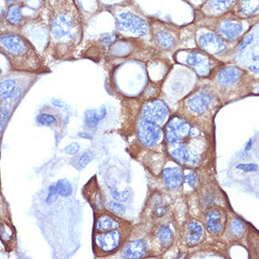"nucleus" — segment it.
Listing matches in <instances>:
<instances>
[{"mask_svg":"<svg viewBox=\"0 0 259 259\" xmlns=\"http://www.w3.org/2000/svg\"><path fill=\"white\" fill-rule=\"evenodd\" d=\"M49 11L51 46L65 54L81 41L83 21L75 0H45Z\"/></svg>","mask_w":259,"mask_h":259,"instance_id":"f257e3e1","label":"nucleus"},{"mask_svg":"<svg viewBox=\"0 0 259 259\" xmlns=\"http://www.w3.org/2000/svg\"><path fill=\"white\" fill-rule=\"evenodd\" d=\"M0 51L7 55L15 67L30 69L37 62L33 46L27 38L17 32H0Z\"/></svg>","mask_w":259,"mask_h":259,"instance_id":"f03ea898","label":"nucleus"},{"mask_svg":"<svg viewBox=\"0 0 259 259\" xmlns=\"http://www.w3.org/2000/svg\"><path fill=\"white\" fill-rule=\"evenodd\" d=\"M116 27L120 31L130 32L137 36L147 34L149 27L143 17L130 11H119L114 15Z\"/></svg>","mask_w":259,"mask_h":259,"instance_id":"7ed1b4c3","label":"nucleus"},{"mask_svg":"<svg viewBox=\"0 0 259 259\" xmlns=\"http://www.w3.org/2000/svg\"><path fill=\"white\" fill-rule=\"evenodd\" d=\"M191 124L179 117H174L167 124L166 139L167 142L174 143H181L191 134Z\"/></svg>","mask_w":259,"mask_h":259,"instance_id":"20e7f679","label":"nucleus"},{"mask_svg":"<svg viewBox=\"0 0 259 259\" xmlns=\"http://www.w3.org/2000/svg\"><path fill=\"white\" fill-rule=\"evenodd\" d=\"M162 136V130L156 123L144 120L141 121L138 126V138L143 145L153 147L157 145Z\"/></svg>","mask_w":259,"mask_h":259,"instance_id":"39448f33","label":"nucleus"},{"mask_svg":"<svg viewBox=\"0 0 259 259\" xmlns=\"http://www.w3.org/2000/svg\"><path fill=\"white\" fill-rule=\"evenodd\" d=\"M198 44L206 53L222 54L227 48L224 40L214 32L202 31L198 35Z\"/></svg>","mask_w":259,"mask_h":259,"instance_id":"423d86ee","label":"nucleus"},{"mask_svg":"<svg viewBox=\"0 0 259 259\" xmlns=\"http://www.w3.org/2000/svg\"><path fill=\"white\" fill-rule=\"evenodd\" d=\"M169 114L170 110L166 104L161 100L151 101L143 107V119L157 124L165 123V121L169 117Z\"/></svg>","mask_w":259,"mask_h":259,"instance_id":"0eeeda50","label":"nucleus"},{"mask_svg":"<svg viewBox=\"0 0 259 259\" xmlns=\"http://www.w3.org/2000/svg\"><path fill=\"white\" fill-rule=\"evenodd\" d=\"M182 62L194 69L196 74L200 76H205L210 72L209 58L203 52L192 51L186 56Z\"/></svg>","mask_w":259,"mask_h":259,"instance_id":"6e6552de","label":"nucleus"},{"mask_svg":"<svg viewBox=\"0 0 259 259\" xmlns=\"http://www.w3.org/2000/svg\"><path fill=\"white\" fill-rule=\"evenodd\" d=\"M121 234L116 229L97 234L95 237V243L98 249L105 252L114 251L120 244Z\"/></svg>","mask_w":259,"mask_h":259,"instance_id":"1a4fd4ad","label":"nucleus"},{"mask_svg":"<svg viewBox=\"0 0 259 259\" xmlns=\"http://www.w3.org/2000/svg\"><path fill=\"white\" fill-rule=\"evenodd\" d=\"M213 98L207 92H200L191 97L188 101V107L192 112L204 114L210 108Z\"/></svg>","mask_w":259,"mask_h":259,"instance_id":"9d476101","label":"nucleus"},{"mask_svg":"<svg viewBox=\"0 0 259 259\" xmlns=\"http://www.w3.org/2000/svg\"><path fill=\"white\" fill-rule=\"evenodd\" d=\"M218 31L223 38L228 41H234L242 33L243 25L240 21L225 20L219 25Z\"/></svg>","mask_w":259,"mask_h":259,"instance_id":"9b49d317","label":"nucleus"},{"mask_svg":"<svg viewBox=\"0 0 259 259\" xmlns=\"http://www.w3.org/2000/svg\"><path fill=\"white\" fill-rule=\"evenodd\" d=\"M170 153L179 163L185 165H195L197 163L199 157L192 154L184 143H174V147L170 149Z\"/></svg>","mask_w":259,"mask_h":259,"instance_id":"f8f14e48","label":"nucleus"},{"mask_svg":"<svg viewBox=\"0 0 259 259\" xmlns=\"http://www.w3.org/2000/svg\"><path fill=\"white\" fill-rule=\"evenodd\" d=\"M5 19L10 26H13L14 27H22L25 20L22 3L17 1L12 4H9L5 13Z\"/></svg>","mask_w":259,"mask_h":259,"instance_id":"ddd939ff","label":"nucleus"},{"mask_svg":"<svg viewBox=\"0 0 259 259\" xmlns=\"http://www.w3.org/2000/svg\"><path fill=\"white\" fill-rule=\"evenodd\" d=\"M147 252V245L145 241L138 239L127 243L123 248L122 256L123 258H142Z\"/></svg>","mask_w":259,"mask_h":259,"instance_id":"4468645a","label":"nucleus"},{"mask_svg":"<svg viewBox=\"0 0 259 259\" xmlns=\"http://www.w3.org/2000/svg\"><path fill=\"white\" fill-rule=\"evenodd\" d=\"M154 40L159 48L163 49H171L176 45L177 38L172 32H170L169 29H166L164 27L154 28Z\"/></svg>","mask_w":259,"mask_h":259,"instance_id":"2eb2a0df","label":"nucleus"},{"mask_svg":"<svg viewBox=\"0 0 259 259\" xmlns=\"http://www.w3.org/2000/svg\"><path fill=\"white\" fill-rule=\"evenodd\" d=\"M164 183L170 190H177L183 183V171L179 168H166L162 171Z\"/></svg>","mask_w":259,"mask_h":259,"instance_id":"dca6fc26","label":"nucleus"},{"mask_svg":"<svg viewBox=\"0 0 259 259\" xmlns=\"http://www.w3.org/2000/svg\"><path fill=\"white\" fill-rule=\"evenodd\" d=\"M185 239L189 245H196L204 236V229L201 224L192 221L185 227Z\"/></svg>","mask_w":259,"mask_h":259,"instance_id":"f3484780","label":"nucleus"},{"mask_svg":"<svg viewBox=\"0 0 259 259\" xmlns=\"http://www.w3.org/2000/svg\"><path fill=\"white\" fill-rule=\"evenodd\" d=\"M241 71L237 67H226L224 68L218 75L219 85L222 87H230L234 85L235 83L239 81L240 76H241Z\"/></svg>","mask_w":259,"mask_h":259,"instance_id":"a211bd4d","label":"nucleus"},{"mask_svg":"<svg viewBox=\"0 0 259 259\" xmlns=\"http://www.w3.org/2000/svg\"><path fill=\"white\" fill-rule=\"evenodd\" d=\"M225 225V215L219 210H212L206 218V228L209 232L219 234L222 232Z\"/></svg>","mask_w":259,"mask_h":259,"instance_id":"6ab92c4d","label":"nucleus"},{"mask_svg":"<svg viewBox=\"0 0 259 259\" xmlns=\"http://www.w3.org/2000/svg\"><path fill=\"white\" fill-rule=\"evenodd\" d=\"M234 0H207L204 5V11L207 14L225 13L232 6Z\"/></svg>","mask_w":259,"mask_h":259,"instance_id":"aec40b11","label":"nucleus"},{"mask_svg":"<svg viewBox=\"0 0 259 259\" xmlns=\"http://www.w3.org/2000/svg\"><path fill=\"white\" fill-rule=\"evenodd\" d=\"M106 114H107V109L105 107H102L99 110H96V109L88 110L85 113V123L91 128L96 127L99 122L106 117Z\"/></svg>","mask_w":259,"mask_h":259,"instance_id":"412c9836","label":"nucleus"},{"mask_svg":"<svg viewBox=\"0 0 259 259\" xmlns=\"http://www.w3.org/2000/svg\"><path fill=\"white\" fill-rule=\"evenodd\" d=\"M16 92V81L13 78H8L0 82V100L7 101L13 98Z\"/></svg>","mask_w":259,"mask_h":259,"instance_id":"4be33fe9","label":"nucleus"},{"mask_svg":"<svg viewBox=\"0 0 259 259\" xmlns=\"http://www.w3.org/2000/svg\"><path fill=\"white\" fill-rule=\"evenodd\" d=\"M119 225V223L115 219L111 218L109 216H102L96 221V229L99 232H107L117 229Z\"/></svg>","mask_w":259,"mask_h":259,"instance_id":"5701e85b","label":"nucleus"},{"mask_svg":"<svg viewBox=\"0 0 259 259\" xmlns=\"http://www.w3.org/2000/svg\"><path fill=\"white\" fill-rule=\"evenodd\" d=\"M239 14L243 16H250L258 11L257 0H240L239 3Z\"/></svg>","mask_w":259,"mask_h":259,"instance_id":"b1692460","label":"nucleus"},{"mask_svg":"<svg viewBox=\"0 0 259 259\" xmlns=\"http://www.w3.org/2000/svg\"><path fill=\"white\" fill-rule=\"evenodd\" d=\"M157 237L160 243L163 247H169L172 243L174 240V232L169 226L162 225L158 228L157 232Z\"/></svg>","mask_w":259,"mask_h":259,"instance_id":"393cba45","label":"nucleus"},{"mask_svg":"<svg viewBox=\"0 0 259 259\" xmlns=\"http://www.w3.org/2000/svg\"><path fill=\"white\" fill-rule=\"evenodd\" d=\"M55 185H56V189L58 191V194L61 195L62 197H69L73 193V187H72V185L69 182L68 180H66V179L59 180Z\"/></svg>","mask_w":259,"mask_h":259,"instance_id":"a878e982","label":"nucleus"},{"mask_svg":"<svg viewBox=\"0 0 259 259\" xmlns=\"http://www.w3.org/2000/svg\"><path fill=\"white\" fill-rule=\"evenodd\" d=\"M14 228L8 224H0V239L2 242H10L14 238Z\"/></svg>","mask_w":259,"mask_h":259,"instance_id":"bb28decb","label":"nucleus"},{"mask_svg":"<svg viewBox=\"0 0 259 259\" xmlns=\"http://www.w3.org/2000/svg\"><path fill=\"white\" fill-rule=\"evenodd\" d=\"M244 229H245L244 223L239 219H235L232 222V225L230 226L231 233H232L233 236H235V237L241 236L244 232Z\"/></svg>","mask_w":259,"mask_h":259,"instance_id":"cd10ccee","label":"nucleus"},{"mask_svg":"<svg viewBox=\"0 0 259 259\" xmlns=\"http://www.w3.org/2000/svg\"><path fill=\"white\" fill-rule=\"evenodd\" d=\"M37 122L41 123V125H52L57 123V119L53 115H50L48 113H41L37 116Z\"/></svg>","mask_w":259,"mask_h":259,"instance_id":"c85d7f7f","label":"nucleus"},{"mask_svg":"<svg viewBox=\"0 0 259 259\" xmlns=\"http://www.w3.org/2000/svg\"><path fill=\"white\" fill-rule=\"evenodd\" d=\"M110 194L115 200L120 201V202H124L130 197V192L128 191H125L120 192V191H117L116 189H110Z\"/></svg>","mask_w":259,"mask_h":259,"instance_id":"c756f323","label":"nucleus"},{"mask_svg":"<svg viewBox=\"0 0 259 259\" xmlns=\"http://www.w3.org/2000/svg\"><path fill=\"white\" fill-rule=\"evenodd\" d=\"M108 208L110 211L115 213L117 215H123L125 213L124 205L116 203V202H109L108 204Z\"/></svg>","mask_w":259,"mask_h":259,"instance_id":"7c9ffc66","label":"nucleus"},{"mask_svg":"<svg viewBox=\"0 0 259 259\" xmlns=\"http://www.w3.org/2000/svg\"><path fill=\"white\" fill-rule=\"evenodd\" d=\"M95 157H96V154H95V152H93V151H89V152L85 153V154L82 155L81 157L79 158V161H78L79 166L86 167V166L95 158Z\"/></svg>","mask_w":259,"mask_h":259,"instance_id":"2f4dec72","label":"nucleus"},{"mask_svg":"<svg viewBox=\"0 0 259 259\" xmlns=\"http://www.w3.org/2000/svg\"><path fill=\"white\" fill-rule=\"evenodd\" d=\"M79 150H80V145H79L78 143H73L67 145L63 151H64V153L67 154V155L74 156V155H76V154L79 152Z\"/></svg>","mask_w":259,"mask_h":259,"instance_id":"473e14b6","label":"nucleus"},{"mask_svg":"<svg viewBox=\"0 0 259 259\" xmlns=\"http://www.w3.org/2000/svg\"><path fill=\"white\" fill-rule=\"evenodd\" d=\"M58 191H57V189H56V185H51L50 187H49V191H48V197H47V202H48V204H51V203H53L56 201V199L58 198Z\"/></svg>","mask_w":259,"mask_h":259,"instance_id":"72a5a7b5","label":"nucleus"},{"mask_svg":"<svg viewBox=\"0 0 259 259\" xmlns=\"http://www.w3.org/2000/svg\"><path fill=\"white\" fill-rule=\"evenodd\" d=\"M237 169L243 170V171H255L258 169L256 164H239Z\"/></svg>","mask_w":259,"mask_h":259,"instance_id":"f704fd0d","label":"nucleus"},{"mask_svg":"<svg viewBox=\"0 0 259 259\" xmlns=\"http://www.w3.org/2000/svg\"><path fill=\"white\" fill-rule=\"evenodd\" d=\"M196 179H197L196 175L193 174V172H191V174H189V175L186 176L185 181H186L187 184L189 185V186H191V188H194L195 184H196Z\"/></svg>","mask_w":259,"mask_h":259,"instance_id":"c9c22d12","label":"nucleus"},{"mask_svg":"<svg viewBox=\"0 0 259 259\" xmlns=\"http://www.w3.org/2000/svg\"><path fill=\"white\" fill-rule=\"evenodd\" d=\"M248 69L249 70H251V71H252L253 73H258V67L257 66H254V65H250V66H248Z\"/></svg>","mask_w":259,"mask_h":259,"instance_id":"e433bc0d","label":"nucleus"},{"mask_svg":"<svg viewBox=\"0 0 259 259\" xmlns=\"http://www.w3.org/2000/svg\"><path fill=\"white\" fill-rule=\"evenodd\" d=\"M251 146H252V142L250 141V143H248V144H247V146H246V152L248 151V149H250V148H251Z\"/></svg>","mask_w":259,"mask_h":259,"instance_id":"4c0bfd02","label":"nucleus"},{"mask_svg":"<svg viewBox=\"0 0 259 259\" xmlns=\"http://www.w3.org/2000/svg\"><path fill=\"white\" fill-rule=\"evenodd\" d=\"M6 2H7L8 4H12V3H14V2H17V0H5Z\"/></svg>","mask_w":259,"mask_h":259,"instance_id":"58836bf2","label":"nucleus"},{"mask_svg":"<svg viewBox=\"0 0 259 259\" xmlns=\"http://www.w3.org/2000/svg\"><path fill=\"white\" fill-rule=\"evenodd\" d=\"M18 2H27V1H29V0H17Z\"/></svg>","mask_w":259,"mask_h":259,"instance_id":"ea45409f","label":"nucleus"}]
</instances>
